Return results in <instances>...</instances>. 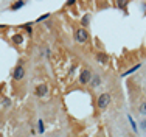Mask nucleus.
<instances>
[{"label": "nucleus", "instance_id": "1", "mask_svg": "<svg viewBox=\"0 0 146 137\" xmlns=\"http://www.w3.org/2000/svg\"><path fill=\"white\" fill-rule=\"evenodd\" d=\"M75 38H76V41L79 42V44H85V42L89 41V33H87V30L85 28H78L75 31Z\"/></svg>", "mask_w": 146, "mask_h": 137}, {"label": "nucleus", "instance_id": "2", "mask_svg": "<svg viewBox=\"0 0 146 137\" xmlns=\"http://www.w3.org/2000/svg\"><path fill=\"white\" fill-rule=\"evenodd\" d=\"M109 105H110V95H109V93H101V95L98 97V108L106 109Z\"/></svg>", "mask_w": 146, "mask_h": 137}, {"label": "nucleus", "instance_id": "3", "mask_svg": "<svg viewBox=\"0 0 146 137\" xmlns=\"http://www.w3.org/2000/svg\"><path fill=\"white\" fill-rule=\"evenodd\" d=\"M92 78H93V75H92L90 70H82L81 75H79V81H81V84H90Z\"/></svg>", "mask_w": 146, "mask_h": 137}, {"label": "nucleus", "instance_id": "4", "mask_svg": "<svg viewBox=\"0 0 146 137\" xmlns=\"http://www.w3.org/2000/svg\"><path fill=\"white\" fill-rule=\"evenodd\" d=\"M25 76V69L22 67V66H17V67L14 69V72H12V78L16 79V81H20V79H24Z\"/></svg>", "mask_w": 146, "mask_h": 137}, {"label": "nucleus", "instance_id": "5", "mask_svg": "<svg viewBox=\"0 0 146 137\" xmlns=\"http://www.w3.org/2000/svg\"><path fill=\"white\" fill-rule=\"evenodd\" d=\"M47 92H48V87L45 84H39L37 87H36V91H34V93L37 97H45V95H47Z\"/></svg>", "mask_w": 146, "mask_h": 137}, {"label": "nucleus", "instance_id": "6", "mask_svg": "<svg viewBox=\"0 0 146 137\" xmlns=\"http://www.w3.org/2000/svg\"><path fill=\"white\" fill-rule=\"evenodd\" d=\"M97 59H98V62H101V64H107L109 56L106 55V53H97Z\"/></svg>", "mask_w": 146, "mask_h": 137}, {"label": "nucleus", "instance_id": "7", "mask_svg": "<svg viewBox=\"0 0 146 137\" xmlns=\"http://www.w3.org/2000/svg\"><path fill=\"white\" fill-rule=\"evenodd\" d=\"M99 84H101V78H99L98 75H95L93 78H92V81H90V86L92 87H98Z\"/></svg>", "mask_w": 146, "mask_h": 137}, {"label": "nucleus", "instance_id": "8", "mask_svg": "<svg viewBox=\"0 0 146 137\" xmlns=\"http://www.w3.org/2000/svg\"><path fill=\"white\" fill-rule=\"evenodd\" d=\"M12 42H14L16 45H20L22 42H24V38H22V34H14V36H12Z\"/></svg>", "mask_w": 146, "mask_h": 137}, {"label": "nucleus", "instance_id": "9", "mask_svg": "<svg viewBox=\"0 0 146 137\" xmlns=\"http://www.w3.org/2000/svg\"><path fill=\"white\" fill-rule=\"evenodd\" d=\"M24 5H25L24 2H14V3H12V5H11V9H12V11H16V9L22 8V6H24Z\"/></svg>", "mask_w": 146, "mask_h": 137}, {"label": "nucleus", "instance_id": "10", "mask_svg": "<svg viewBox=\"0 0 146 137\" xmlns=\"http://www.w3.org/2000/svg\"><path fill=\"white\" fill-rule=\"evenodd\" d=\"M89 21H90V17H89V14H85L84 17H82V21H81V23H82V28H85V26L89 25Z\"/></svg>", "mask_w": 146, "mask_h": 137}, {"label": "nucleus", "instance_id": "11", "mask_svg": "<svg viewBox=\"0 0 146 137\" xmlns=\"http://www.w3.org/2000/svg\"><path fill=\"white\" fill-rule=\"evenodd\" d=\"M138 69H140V64H137V66H134V67H132L131 70H128V72H126V73H123V76H126V75H131V73H132V72H135V70H138Z\"/></svg>", "mask_w": 146, "mask_h": 137}, {"label": "nucleus", "instance_id": "12", "mask_svg": "<svg viewBox=\"0 0 146 137\" xmlns=\"http://www.w3.org/2000/svg\"><path fill=\"white\" fill-rule=\"evenodd\" d=\"M138 112H140L141 115H146V101H145L143 105L140 106V109H138Z\"/></svg>", "mask_w": 146, "mask_h": 137}, {"label": "nucleus", "instance_id": "13", "mask_svg": "<svg viewBox=\"0 0 146 137\" xmlns=\"http://www.w3.org/2000/svg\"><path fill=\"white\" fill-rule=\"evenodd\" d=\"M37 128H39V132L42 134V132H44V122H42V120L37 122Z\"/></svg>", "mask_w": 146, "mask_h": 137}, {"label": "nucleus", "instance_id": "14", "mask_svg": "<svg viewBox=\"0 0 146 137\" xmlns=\"http://www.w3.org/2000/svg\"><path fill=\"white\" fill-rule=\"evenodd\" d=\"M128 118H129V122H131V126H132V128H134V131L137 132V125H135V122H134V120H132V117H131V115H128Z\"/></svg>", "mask_w": 146, "mask_h": 137}, {"label": "nucleus", "instance_id": "15", "mask_svg": "<svg viewBox=\"0 0 146 137\" xmlns=\"http://www.w3.org/2000/svg\"><path fill=\"white\" fill-rule=\"evenodd\" d=\"M45 19H48V14H44V16H41V17L37 19V22H41V21H45Z\"/></svg>", "mask_w": 146, "mask_h": 137}, {"label": "nucleus", "instance_id": "16", "mask_svg": "<svg viewBox=\"0 0 146 137\" xmlns=\"http://www.w3.org/2000/svg\"><path fill=\"white\" fill-rule=\"evenodd\" d=\"M140 126H141L143 129H146V118H145V120H141V122H140Z\"/></svg>", "mask_w": 146, "mask_h": 137}, {"label": "nucleus", "instance_id": "17", "mask_svg": "<svg viewBox=\"0 0 146 137\" xmlns=\"http://www.w3.org/2000/svg\"><path fill=\"white\" fill-rule=\"evenodd\" d=\"M0 28H3V25H0Z\"/></svg>", "mask_w": 146, "mask_h": 137}]
</instances>
